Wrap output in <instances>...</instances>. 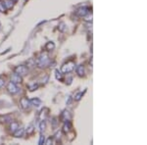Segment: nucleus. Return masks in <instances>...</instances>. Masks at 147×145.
I'll return each instance as SVG.
<instances>
[{
    "mask_svg": "<svg viewBox=\"0 0 147 145\" xmlns=\"http://www.w3.org/2000/svg\"><path fill=\"white\" fill-rule=\"evenodd\" d=\"M35 63H36V65L38 66L39 68H43V67H46V66L49 65L50 59H49V57L47 54L44 53V54H41V55L36 59Z\"/></svg>",
    "mask_w": 147,
    "mask_h": 145,
    "instance_id": "f257e3e1",
    "label": "nucleus"
},
{
    "mask_svg": "<svg viewBox=\"0 0 147 145\" xmlns=\"http://www.w3.org/2000/svg\"><path fill=\"white\" fill-rule=\"evenodd\" d=\"M91 9H89L88 7H80V9H78L77 11H76V14H77L78 16H80V17H85V16H87L88 14H90V11Z\"/></svg>",
    "mask_w": 147,
    "mask_h": 145,
    "instance_id": "f03ea898",
    "label": "nucleus"
},
{
    "mask_svg": "<svg viewBox=\"0 0 147 145\" xmlns=\"http://www.w3.org/2000/svg\"><path fill=\"white\" fill-rule=\"evenodd\" d=\"M75 69V63L74 62H69V63L65 64L62 67V72L63 73H71Z\"/></svg>",
    "mask_w": 147,
    "mask_h": 145,
    "instance_id": "7ed1b4c3",
    "label": "nucleus"
},
{
    "mask_svg": "<svg viewBox=\"0 0 147 145\" xmlns=\"http://www.w3.org/2000/svg\"><path fill=\"white\" fill-rule=\"evenodd\" d=\"M7 89H8V91L10 92V93L12 94H15V93H17L18 92V87H17V85H16V84H14L13 82H9L8 84V86H7Z\"/></svg>",
    "mask_w": 147,
    "mask_h": 145,
    "instance_id": "20e7f679",
    "label": "nucleus"
},
{
    "mask_svg": "<svg viewBox=\"0 0 147 145\" xmlns=\"http://www.w3.org/2000/svg\"><path fill=\"white\" fill-rule=\"evenodd\" d=\"M28 72V69L26 66H18L17 68L15 69V73L18 74L20 76H25Z\"/></svg>",
    "mask_w": 147,
    "mask_h": 145,
    "instance_id": "39448f33",
    "label": "nucleus"
},
{
    "mask_svg": "<svg viewBox=\"0 0 147 145\" xmlns=\"http://www.w3.org/2000/svg\"><path fill=\"white\" fill-rule=\"evenodd\" d=\"M11 82H13L14 84H20V82H22V78H21L20 75H18V74L15 73L13 76H12Z\"/></svg>",
    "mask_w": 147,
    "mask_h": 145,
    "instance_id": "423d86ee",
    "label": "nucleus"
},
{
    "mask_svg": "<svg viewBox=\"0 0 147 145\" xmlns=\"http://www.w3.org/2000/svg\"><path fill=\"white\" fill-rule=\"evenodd\" d=\"M72 123H71L70 121H67V123L64 125V127H63V132H65V134H68L70 130H72Z\"/></svg>",
    "mask_w": 147,
    "mask_h": 145,
    "instance_id": "0eeeda50",
    "label": "nucleus"
},
{
    "mask_svg": "<svg viewBox=\"0 0 147 145\" xmlns=\"http://www.w3.org/2000/svg\"><path fill=\"white\" fill-rule=\"evenodd\" d=\"M21 105H22V107L24 109H27L28 106H30V101L28 100V98H26V97H23L22 99H21L20 101Z\"/></svg>",
    "mask_w": 147,
    "mask_h": 145,
    "instance_id": "6e6552de",
    "label": "nucleus"
},
{
    "mask_svg": "<svg viewBox=\"0 0 147 145\" xmlns=\"http://www.w3.org/2000/svg\"><path fill=\"white\" fill-rule=\"evenodd\" d=\"M24 132H25V129H24V128H17V129L14 132V136L21 137V136H23Z\"/></svg>",
    "mask_w": 147,
    "mask_h": 145,
    "instance_id": "1a4fd4ad",
    "label": "nucleus"
},
{
    "mask_svg": "<svg viewBox=\"0 0 147 145\" xmlns=\"http://www.w3.org/2000/svg\"><path fill=\"white\" fill-rule=\"evenodd\" d=\"M30 103H32V105L35 106V107H39L40 105H41V100L38 98H34L30 101Z\"/></svg>",
    "mask_w": 147,
    "mask_h": 145,
    "instance_id": "9d476101",
    "label": "nucleus"
},
{
    "mask_svg": "<svg viewBox=\"0 0 147 145\" xmlns=\"http://www.w3.org/2000/svg\"><path fill=\"white\" fill-rule=\"evenodd\" d=\"M77 74L80 76V77H82L84 75V68L82 65H80L79 67L77 68Z\"/></svg>",
    "mask_w": 147,
    "mask_h": 145,
    "instance_id": "9b49d317",
    "label": "nucleus"
},
{
    "mask_svg": "<svg viewBox=\"0 0 147 145\" xmlns=\"http://www.w3.org/2000/svg\"><path fill=\"white\" fill-rule=\"evenodd\" d=\"M62 120L63 121H70L71 120V115L70 113L67 111H64L62 114Z\"/></svg>",
    "mask_w": 147,
    "mask_h": 145,
    "instance_id": "f8f14e48",
    "label": "nucleus"
},
{
    "mask_svg": "<svg viewBox=\"0 0 147 145\" xmlns=\"http://www.w3.org/2000/svg\"><path fill=\"white\" fill-rule=\"evenodd\" d=\"M47 111H48V109H44V111L42 110L41 114H40V119H41V121H43L44 119H45L46 116H47V114H48V113H46Z\"/></svg>",
    "mask_w": 147,
    "mask_h": 145,
    "instance_id": "ddd939ff",
    "label": "nucleus"
},
{
    "mask_svg": "<svg viewBox=\"0 0 147 145\" xmlns=\"http://www.w3.org/2000/svg\"><path fill=\"white\" fill-rule=\"evenodd\" d=\"M54 47H55V45H54L53 42H48V43L46 44L45 48L47 50H52V49H54Z\"/></svg>",
    "mask_w": 147,
    "mask_h": 145,
    "instance_id": "4468645a",
    "label": "nucleus"
},
{
    "mask_svg": "<svg viewBox=\"0 0 147 145\" xmlns=\"http://www.w3.org/2000/svg\"><path fill=\"white\" fill-rule=\"evenodd\" d=\"M10 127H11V130L12 132H15L16 129H17V128H19V125L17 123H11V125H10Z\"/></svg>",
    "mask_w": 147,
    "mask_h": 145,
    "instance_id": "2eb2a0df",
    "label": "nucleus"
},
{
    "mask_svg": "<svg viewBox=\"0 0 147 145\" xmlns=\"http://www.w3.org/2000/svg\"><path fill=\"white\" fill-rule=\"evenodd\" d=\"M55 75H56V78H57V80H63L62 74L59 72V71H56V72H55Z\"/></svg>",
    "mask_w": 147,
    "mask_h": 145,
    "instance_id": "dca6fc26",
    "label": "nucleus"
},
{
    "mask_svg": "<svg viewBox=\"0 0 147 145\" xmlns=\"http://www.w3.org/2000/svg\"><path fill=\"white\" fill-rule=\"evenodd\" d=\"M82 95H84V92H79V93L75 96V100H77V101L80 100V98L82 97Z\"/></svg>",
    "mask_w": 147,
    "mask_h": 145,
    "instance_id": "f3484780",
    "label": "nucleus"
},
{
    "mask_svg": "<svg viewBox=\"0 0 147 145\" xmlns=\"http://www.w3.org/2000/svg\"><path fill=\"white\" fill-rule=\"evenodd\" d=\"M5 10H6L5 3H3L2 1H0V12H4Z\"/></svg>",
    "mask_w": 147,
    "mask_h": 145,
    "instance_id": "a211bd4d",
    "label": "nucleus"
},
{
    "mask_svg": "<svg viewBox=\"0 0 147 145\" xmlns=\"http://www.w3.org/2000/svg\"><path fill=\"white\" fill-rule=\"evenodd\" d=\"M57 123H58V121H57L56 118H54L53 121H52V127H53V128L57 127Z\"/></svg>",
    "mask_w": 147,
    "mask_h": 145,
    "instance_id": "6ab92c4d",
    "label": "nucleus"
},
{
    "mask_svg": "<svg viewBox=\"0 0 147 145\" xmlns=\"http://www.w3.org/2000/svg\"><path fill=\"white\" fill-rule=\"evenodd\" d=\"M9 120H10L9 117H1V116H0V123L7 122V121H9Z\"/></svg>",
    "mask_w": 147,
    "mask_h": 145,
    "instance_id": "aec40b11",
    "label": "nucleus"
},
{
    "mask_svg": "<svg viewBox=\"0 0 147 145\" xmlns=\"http://www.w3.org/2000/svg\"><path fill=\"white\" fill-rule=\"evenodd\" d=\"M39 127H40V130H41V132H43V130L45 129V123H44L43 121H42V122L40 123Z\"/></svg>",
    "mask_w": 147,
    "mask_h": 145,
    "instance_id": "412c9836",
    "label": "nucleus"
},
{
    "mask_svg": "<svg viewBox=\"0 0 147 145\" xmlns=\"http://www.w3.org/2000/svg\"><path fill=\"white\" fill-rule=\"evenodd\" d=\"M44 142H45V137H44V135H40V139H39L38 144L41 145L42 143H44Z\"/></svg>",
    "mask_w": 147,
    "mask_h": 145,
    "instance_id": "4be33fe9",
    "label": "nucleus"
},
{
    "mask_svg": "<svg viewBox=\"0 0 147 145\" xmlns=\"http://www.w3.org/2000/svg\"><path fill=\"white\" fill-rule=\"evenodd\" d=\"M37 87H38V85H37V84H34L32 86H30V91H34V90L36 89Z\"/></svg>",
    "mask_w": 147,
    "mask_h": 145,
    "instance_id": "5701e85b",
    "label": "nucleus"
},
{
    "mask_svg": "<svg viewBox=\"0 0 147 145\" xmlns=\"http://www.w3.org/2000/svg\"><path fill=\"white\" fill-rule=\"evenodd\" d=\"M34 132V127L32 125H30V127H28V134H32V132Z\"/></svg>",
    "mask_w": 147,
    "mask_h": 145,
    "instance_id": "b1692460",
    "label": "nucleus"
},
{
    "mask_svg": "<svg viewBox=\"0 0 147 145\" xmlns=\"http://www.w3.org/2000/svg\"><path fill=\"white\" fill-rule=\"evenodd\" d=\"M52 141H53V138L52 137H49L48 139H47V141L45 142L46 144H50V143H52Z\"/></svg>",
    "mask_w": 147,
    "mask_h": 145,
    "instance_id": "393cba45",
    "label": "nucleus"
},
{
    "mask_svg": "<svg viewBox=\"0 0 147 145\" xmlns=\"http://www.w3.org/2000/svg\"><path fill=\"white\" fill-rule=\"evenodd\" d=\"M4 85V80L2 78H0V87H2Z\"/></svg>",
    "mask_w": 147,
    "mask_h": 145,
    "instance_id": "a878e982",
    "label": "nucleus"
},
{
    "mask_svg": "<svg viewBox=\"0 0 147 145\" xmlns=\"http://www.w3.org/2000/svg\"><path fill=\"white\" fill-rule=\"evenodd\" d=\"M12 1H17V0H12Z\"/></svg>",
    "mask_w": 147,
    "mask_h": 145,
    "instance_id": "bb28decb",
    "label": "nucleus"
},
{
    "mask_svg": "<svg viewBox=\"0 0 147 145\" xmlns=\"http://www.w3.org/2000/svg\"><path fill=\"white\" fill-rule=\"evenodd\" d=\"M0 27H1V26H0Z\"/></svg>",
    "mask_w": 147,
    "mask_h": 145,
    "instance_id": "cd10ccee",
    "label": "nucleus"
}]
</instances>
